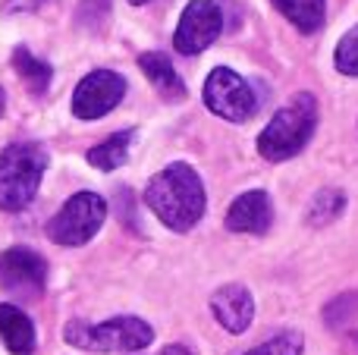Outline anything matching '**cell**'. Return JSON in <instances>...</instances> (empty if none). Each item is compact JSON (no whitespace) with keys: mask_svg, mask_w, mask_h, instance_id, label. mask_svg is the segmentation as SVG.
I'll return each mask as SVG.
<instances>
[{"mask_svg":"<svg viewBox=\"0 0 358 355\" xmlns=\"http://www.w3.org/2000/svg\"><path fill=\"white\" fill-rule=\"evenodd\" d=\"M145 205L173 233H189L204 217L208 195H204V182L198 170L185 161H173L148 180Z\"/></svg>","mask_w":358,"mask_h":355,"instance_id":"6da1fadb","label":"cell"},{"mask_svg":"<svg viewBox=\"0 0 358 355\" xmlns=\"http://www.w3.org/2000/svg\"><path fill=\"white\" fill-rule=\"evenodd\" d=\"M317 129V101L315 94L299 92L292 101H286L271 123L258 136V154L271 164H283L289 157L302 154Z\"/></svg>","mask_w":358,"mask_h":355,"instance_id":"7a4b0ae2","label":"cell"},{"mask_svg":"<svg viewBox=\"0 0 358 355\" xmlns=\"http://www.w3.org/2000/svg\"><path fill=\"white\" fill-rule=\"evenodd\" d=\"M63 340L66 346L82 352H142L155 343V327L148 321L136 318V314H120V318L101 321V324H88V321H69L63 327Z\"/></svg>","mask_w":358,"mask_h":355,"instance_id":"3957f363","label":"cell"},{"mask_svg":"<svg viewBox=\"0 0 358 355\" xmlns=\"http://www.w3.org/2000/svg\"><path fill=\"white\" fill-rule=\"evenodd\" d=\"M48 170V151L38 142H13L0 151V211L16 214L35 201L41 176Z\"/></svg>","mask_w":358,"mask_h":355,"instance_id":"277c9868","label":"cell"},{"mask_svg":"<svg viewBox=\"0 0 358 355\" xmlns=\"http://www.w3.org/2000/svg\"><path fill=\"white\" fill-rule=\"evenodd\" d=\"M107 220V201L98 192H76L48 220V239L63 249H79L92 242Z\"/></svg>","mask_w":358,"mask_h":355,"instance_id":"5b68a950","label":"cell"},{"mask_svg":"<svg viewBox=\"0 0 358 355\" xmlns=\"http://www.w3.org/2000/svg\"><path fill=\"white\" fill-rule=\"evenodd\" d=\"M204 104L214 117L227 119V123H245L258 110V98H255L252 85L242 79L239 73H233L229 66L210 69L208 82H204Z\"/></svg>","mask_w":358,"mask_h":355,"instance_id":"8992f818","label":"cell"},{"mask_svg":"<svg viewBox=\"0 0 358 355\" xmlns=\"http://www.w3.org/2000/svg\"><path fill=\"white\" fill-rule=\"evenodd\" d=\"M223 31V13L210 0H192L182 10L173 35V48L182 57H195L201 50H208L217 41V35Z\"/></svg>","mask_w":358,"mask_h":355,"instance_id":"52a82bcc","label":"cell"},{"mask_svg":"<svg viewBox=\"0 0 358 355\" xmlns=\"http://www.w3.org/2000/svg\"><path fill=\"white\" fill-rule=\"evenodd\" d=\"M126 79L113 69H94L76 85L73 92V117L79 119H101L123 101Z\"/></svg>","mask_w":358,"mask_h":355,"instance_id":"ba28073f","label":"cell"},{"mask_svg":"<svg viewBox=\"0 0 358 355\" xmlns=\"http://www.w3.org/2000/svg\"><path fill=\"white\" fill-rule=\"evenodd\" d=\"M0 287L16 296H41L48 287V261L35 249L13 245L0 255Z\"/></svg>","mask_w":358,"mask_h":355,"instance_id":"9c48e42d","label":"cell"},{"mask_svg":"<svg viewBox=\"0 0 358 355\" xmlns=\"http://www.w3.org/2000/svg\"><path fill=\"white\" fill-rule=\"evenodd\" d=\"M273 224V201L264 189H248L233 205L227 208V226L229 233H248V236H264Z\"/></svg>","mask_w":358,"mask_h":355,"instance_id":"30bf717a","label":"cell"},{"mask_svg":"<svg viewBox=\"0 0 358 355\" xmlns=\"http://www.w3.org/2000/svg\"><path fill=\"white\" fill-rule=\"evenodd\" d=\"M210 314L227 333H245L255 321V296L242 283H227L210 296Z\"/></svg>","mask_w":358,"mask_h":355,"instance_id":"8fae6325","label":"cell"},{"mask_svg":"<svg viewBox=\"0 0 358 355\" xmlns=\"http://www.w3.org/2000/svg\"><path fill=\"white\" fill-rule=\"evenodd\" d=\"M0 340H3V346L13 355H31L38 346L31 318L22 312V308L10 305V302L0 305Z\"/></svg>","mask_w":358,"mask_h":355,"instance_id":"7c38bea8","label":"cell"},{"mask_svg":"<svg viewBox=\"0 0 358 355\" xmlns=\"http://www.w3.org/2000/svg\"><path fill=\"white\" fill-rule=\"evenodd\" d=\"M138 66H142V73L148 75V82L157 88V94L167 101H182L185 94V82L179 79V73L173 69V63L167 60L164 54H157V50H148V54L138 57Z\"/></svg>","mask_w":358,"mask_h":355,"instance_id":"4fadbf2b","label":"cell"},{"mask_svg":"<svg viewBox=\"0 0 358 355\" xmlns=\"http://www.w3.org/2000/svg\"><path fill=\"white\" fill-rule=\"evenodd\" d=\"M302 35H315L324 29L327 19V0H271Z\"/></svg>","mask_w":358,"mask_h":355,"instance_id":"5bb4252c","label":"cell"},{"mask_svg":"<svg viewBox=\"0 0 358 355\" xmlns=\"http://www.w3.org/2000/svg\"><path fill=\"white\" fill-rule=\"evenodd\" d=\"M132 142H136V129L113 132L110 138L98 142L92 151H88V164H92L94 170H104V173H110V170L123 167V164L129 161V148H132Z\"/></svg>","mask_w":358,"mask_h":355,"instance_id":"9a60e30c","label":"cell"},{"mask_svg":"<svg viewBox=\"0 0 358 355\" xmlns=\"http://www.w3.org/2000/svg\"><path fill=\"white\" fill-rule=\"evenodd\" d=\"M13 69H16L19 79L29 85V92L38 94V98L48 92L50 79H54V69H50V63L41 60V57H35L29 48H16V50H13Z\"/></svg>","mask_w":358,"mask_h":355,"instance_id":"2e32d148","label":"cell"},{"mask_svg":"<svg viewBox=\"0 0 358 355\" xmlns=\"http://www.w3.org/2000/svg\"><path fill=\"white\" fill-rule=\"evenodd\" d=\"M343 211H346V192L327 186V189H321V192H315V198L308 201L305 224L308 226H327V224H334Z\"/></svg>","mask_w":358,"mask_h":355,"instance_id":"e0dca14e","label":"cell"},{"mask_svg":"<svg viewBox=\"0 0 358 355\" xmlns=\"http://www.w3.org/2000/svg\"><path fill=\"white\" fill-rule=\"evenodd\" d=\"M358 321V293H343L327 302L324 308V324L330 331H349Z\"/></svg>","mask_w":358,"mask_h":355,"instance_id":"ac0fdd59","label":"cell"},{"mask_svg":"<svg viewBox=\"0 0 358 355\" xmlns=\"http://www.w3.org/2000/svg\"><path fill=\"white\" fill-rule=\"evenodd\" d=\"M305 352V337L299 331H283L277 337H271L267 343L255 346V349L242 352V355H302Z\"/></svg>","mask_w":358,"mask_h":355,"instance_id":"d6986e66","label":"cell"},{"mask_svg":"<svg viewBox=\"0 0 358 355\" xmlns=\"http://www.w3.org/2000/svg\"><path fill=\"white\" fill-rule=\"evenodd\" d=\"M334 63L343 75H358V25H352L340 38V44L334 50Z\"/></svg>","mask_w":358,"mask_h":355,"instance_id":"ffe728a7","label":"cell"},{"mask_svg":"<svg viewBox=\"0 0 358 355\" xmlns=\"http://www.w3.org/2000/svg\"><path fill=\"white\" fill-rule=\"evenodd\" d=\"M107 10H110V0H82L79 22H88V16H98V25H101L107 19Z\"/></svg>","mask_w":358,"mask_h":355,"instance_id":"44dd1931","label":"cell"},{"mask_svg":"<svg viewBox=\"0 0 358 355\" xmlns=\"http://www.w3.org/2000/svg\"><path fill=\"white\" fill-rule=\"evenodd\" d=\"M120 217H123L126 226H132V230L138 226V220L132 217V192L129 189H120Z\"/></svg>","mask_w":358,"mask_h":355,"instance_id":"7402d4cb","label":"cell"},{"mask_svg":"<svg viewBox=\"0 0 358 355\" xmlns=\"http://www.w3.org/2000/svg\"><path fill=\"white\" fill-rule=\"evenodd\" d=\"M44 0H10L6 3V10H35V6H41Z\"/></svg>","mask_w":358,"mask_h":355,"instance_id":"603a6c76","label":"cell"},{"mask_svg":"<svg viewBox=\"0 0 358 355\" xmlns=\"http://www.w3.org/2000/svg\"><path fill=\"white\" fill-rule=\"evenodd\" d=\"M157 355H192V349H185V346H179V343H173V346H164Z\"/></svg>","mask_w":358,"mask_h":355,"instance_id":"cb8c5ba5","label":"cell"},{"mask_svg":"<svg viewBox=\"0 0 358 355\" xmlns=\"http://www.w3.org/2000/svg\"><path fill=\"white\" fill-rule=\"evenodd\" d=\"M346 346H349V352H352V355H358V331H349Z\"/></svg>","mask_w":358,"mask_h":355,"instance_id":"d4e9b609","label":"cell"},{"mask_svg":"<svg viewBox=\"0 0 358 355\" xmlns=\"http://www.w3.org/2000/svg\"><path fill=\"white\" fill-rule=\"evenodd\" d=\"M3 110H6V92L0 88V117H3Z\"/></svg>","mask_w":358,"mask_h":355,"instance_id":"484cf974","label":"cell"},{"mask_svg":"<svg viewBox=\"0 0 358 355\" xmlns=\"http://www.w3.org/2000/svg\"><path fill=\"white\" fill-rule=\"evenodd\" d=\"M132 6H145V3H151V0H129Z\"/></svg>","mask_w":358,"mask_h":355,"instance_id":"4316f807","label":"cell"}]
</instances>
